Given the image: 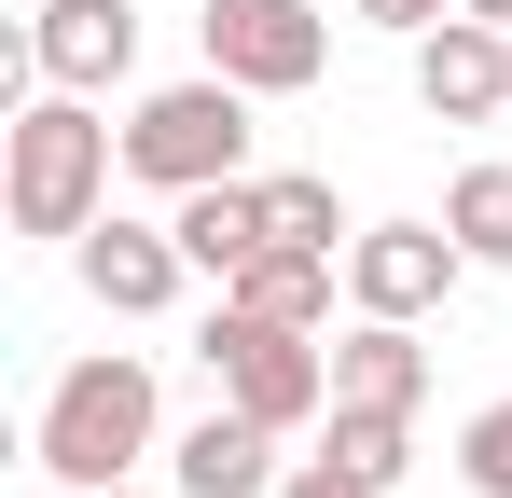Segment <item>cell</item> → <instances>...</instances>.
<instances>
[{"label": "cell", "instance_id": "6da1fadb", "mask_svg": "<svg viewBox=\"0 0 512 498\" xmlns=\"http://www.w3.org/2000/svg\"><path fill=\"white\" fill-rule=\"evenodd\" d=\"M111 166H125V125H97V97H70V83H28L14 125H0V208H14V236H84Z\"/></svg>", "mask_w": 512, "mask_h": 498}, {"label": "cell", "instance_id": "7a4b0ae2", "mask_svg": "<svg viewBox=\"0 0 512 498\" xmlns=\"http://www.w3.org/2000/svg\"><path fill=\"white\" fill-rule=\"evenodd\" d=\"M153 429H167L153 360H139V346H97V360H70V374L42 388L28 457H42V485H125V471L153 457Z\"/></svg>", "mask_w": 512, "mask_h": 498}, {"label": "cell", "instance_id": "3957f363", "mask_svg": "<svg viewBox=\"0 0 512 498\" xmlns=\"http://www.w3.org/2000/svg\"><path fill=\"white\" fill-rule=\"evenodd\" d=\"M125 180L153 194H194V180H250V83L194 70V83H153L125 111Z\"/></svg>", "mask_w": 512, "mask_h": 498}, {"label": "cell", "instance_id": "277c9868", "mask_svg": "<svg viewBox=\"0 0 512 498\" xmlns=\"http://www.w3.org/2000/svg\"><path fill=\"white\" fill-rule=\"evenodd\" d=\"M194 360H208V388H222L236 415H263V429H319V415H333V346H319V332H291V319L208 305Z\"/></svg>", "mask_w": 512, "mask_h": 498}, {"label": "cell", "instance_id": "5b68a950", "mask_svg": "<svg viewBox=\"0 0 512 498\" xmlns=\"http://www.w3.org/2000/svg\"><path fill=\"white\" fill-rule=\"evenodd\" d=\"M194 42H208V70L250 83V97H305V83L333 70V14L319 0H208Z\"/></svg>", "mask_w": 512, "mask_h": 498}, {"label": "cell", "instance_id": "8992f818", "mask_svg": "<svg viewBox=\"0 0 512 498\" xmlns=\"http://www.w3.org/2000/svg\"><path fill=\"white\" fill-rule=\"evenodd\" d=\"M457 277H471L457 222H360V236H346V305H360V319H443Z\"/></svg>", "mask_w": 512, "mask_h": 498}, {"label": "cell", "instance_id": "52a82bcc", "mask_svg": "<svg viewBox=\"0 0 512 498\" xmlns=\"http://www.w3.org/2000/svg\"><path fill=\"white\" fill-rule=\"evenodd\" d=\"M416 111H429V125H499V111H512V28L443 14V28L416 42Z\"/></svg>", "mask_w": 512, "mask_h": 498}, {"label": "cell", "instance_id": "ba28073f", "mask_svg": "<svg viewBox=\"0 0 512 498\" xmlns=\"http://www.w3.org/2000/svg\"><path fill=\"white\" fill-rule=\"evenodd\" d=\"M70 263H84V291L111 305V319H167L180 277H194L180 222H84V236H70Z\"/></svg>", "mask_w": 512, "mask_h": 498}, {"label": "cell", "instance_id": "9c48e42d", "mask_svg": "<svg viewBox=\"0 0 512 498\" xmlns=\"http://www.w3.org/2000/svg\"><path fill=\"white\" fill-rule=\"evenodd\" d=\"M125 70H139V14H125V0H42V14H28V83L111 97Z\"/></svg>", "mask_w": 512, "mask_h": 498}, {"label": "cell", "instance_id": "30bf717a", "mask_svg": "<svg viewBox=\"0 0 512 498\" xmlns=\"http://www.w3.org/2000/svg\"><path fill=\"white\" fill-rule=\"evenodd\" d=\"M277 443H291V429H263V415L208 402V415L167 443V471H180V498H277V471H291Z\"/></svg>", "mask_w": 512, "mask_h": 498}, {"label": "cell", "instance_id": "8fae6325", "mask_svg": "<svg viewBox=\"0 0 512 498\" xmlns=\"http://www.w3.org/2000/svg\"><path fill=\"white\" fill-rule=\"evenodd\" d=\"M180 249H194V277H236L250 249H277V208H263V180H194V194H167Z\"/></svg>", "mask_w": 512, "mask_h": 498}, {"label": "cell", "instance_id": "7c38bea8", "mask_svg": "<svg viewBox=\"0 0 512 498\" xmlns=\"http://www.w3.org/2000/svg\"><path fill=\"white\" fill-rule=\"evenodd\" d=\"M333 402H374V415H416L429 402V346H416V319H360L333 346Z\"/></svg>", "mask_w": 512, "mask_h": 498}, {"label": "cell", "instance_id": "4fadbf2b", "mask_svg": "<svg viewBox=\"0 0 512 498\" xmlns=\"http://www.w3.org/2000/svg\"><path fill=\"white\" fill-rule=\"evenodd\" d=\"M222 305H250V319H291V332H333V249H250L236 277H222Z\"/></svg>", "mask_w": 512, "mask_h": 498}, {"label": "cell", "instance_id": "5bb4252c", "mask_svg": "<svg viewBox=\"0 0 512 498\" xmlns=\"http://www.w3.org/2000/svg\"><path fill=\"white\" fill-rule=\"evenodd\" d=\"M319 457H333L346 485H402V471H416V415H374V402H333V443H319Z\"/></svg>", "mask_w": 512, "mask_h": 498}, {"label": "cell", "instance_id": "9a60e30c", "mask_svg": "<svg viewBox=\"0 0 512 498\" xmlns=\"http://www.w3.org/2000/svg\"><path fill=\"white\" fill-rule=\"evenodd\" d=\"M443 222H457L471 263H512V166H457L443 180Z\"/></svg>", "mask_w": 512, "mask_h": 498}, {"label": "cell", "instance_id": "2e32d148", "mask_svg": "<svg viewBox=\"0 0 512 498\" xmlns=\"http://www.w3.org/2000/svg\"><path fill=\"white\" fill-rule=\"evenodd\" d=\"M263 208H277V236H291V249H333V263H346V236H360V222L333 208V180H319V166H277V180H263Z\"/></svg>", "mask_w": 512, "mask_h": 498}, {"label": "cell", "instance_id": "e0dca14e", "mask_svg": "<svg viewBox=\"0 0 512 498\" xmlns=\"http://www.w3.org/2000/svg\"><path fill=\"white\" fill-rule=\"evenodd\" d=\"M457 485H471V498H512V402H471V429H457Z\"/></svg>", "mask_w": 512, "mask_h": 498}, {"label": "cell", "instance_id": "ac0fdd59", "mask_svg": "<svg viewBox=\"0 0 512 498\" xmlns=\"http://www.w3.org/2000/svg\"><path fill=\"white\" fill-rule=\"evenodd\" d=\"M346 14H360V28H388V42H429L457 0H346Z\"/></svg>", "mask_w": 512, "mask_h": 498}, {"label": "cell", "instance_id": "d6986e66", "mask_svg": "<svg viewBox=\"0 0 512 498\" xmlns=\"http://www.w3.org/2000/svg\"><path fill=\"white\" fill-rule=\"evenodd\" d=\"M277 498H374V485H346L333 457H291V471H277Z\"/></svg>", "mask_w": 512, "mask_h": 498}, {"label": "cell", "instance_id": "ffe728a7", "mask_svg": "<svg viewBox=\"0 0 512 498\" xmlns=\"http://www.w3.org/2000/svg\"><path fill=\"white\" fill-rule=\"evenodd\" d=\"M42 498H139V471H125V485H42Z\"/></svg>", "mask_w": 512, "mask_h": 498}, {"label": "cell", "instance_id": "44dd1931", "mask_svg": "<svg viewBox=\"0 0 512 498\" xmlns=\"http://www.w3.org/2000/svg\"><path fill=\"white\" fill-rule=\"evenodd\" d=\"M457 14H485V28H512V0H457Z\"/></svg>", "mask_w": 512, "mask_h": 498}]
</instances>
